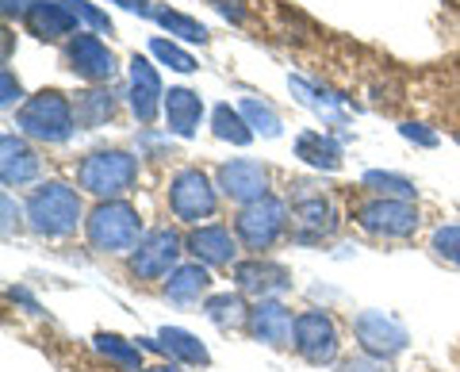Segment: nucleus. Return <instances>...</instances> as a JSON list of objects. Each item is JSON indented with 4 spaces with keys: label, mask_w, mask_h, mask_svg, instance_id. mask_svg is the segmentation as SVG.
Here are the masks:
<instances>
[{
    "label": "nucleus",
    "mask_w": 460,
    "mask_h": 372,
    "mask_svg": "<svg viewBox=\"0 0 460 372\" xmlns=\"http://www.w3.org/2000/svg\"><path fill=\"white\" fill-rule=\"evenodd\" d=\"M23 219L27 226L39 235V238H50V242H62V238H74L77 226H84V204H81V192L66 181H42L39 189L27 196L23 204Z\"/></svg>",
    "instance_id": "nucleus-1"
},
{
    "label": "nucleus",
    "mask_w": 460,
    "mask_h": 372,
    "mask_svg": "<svg viewBox=\"0 0 460 372\" xmlns=\"http://www.w3.org/2000/svg\"><path fill=\"white\" fill-rule=\"evenodd\" d=\"M84 238L96 253H127L138 250V242L146 238L142 231V216L131 199H100L84 219Z\"/></svg>",
    "instance_id": "nucleus-2"
},
{
    "label": "nucleus",
    "mask_w": 460,
    "mask_h": 372,
    "mask_svg": "<svg viewBox=\"0 0 460 372\" xmlns=\"http://www.w3.org/2000/svg\"><path fill=\"white\" fill-rule=\"evenodd\" d=\"M16 127H20L23 138L47 142V146H62V142H69L77 131L74 100L58 89H42L35 96H27L16 108Z\"/></svg>",
    "instance_id": "nucleus-3"
},
{
    "label": "nucleus",
    "mask_w": 460,
    "mask_h": 372,
    "mask_svg": "<svg viewBox=\"0 0 460 372\" xmlns=\"http://www.w3.org/2000/svg\"><path fill=\"white\" fill-rule=\"evenodd\" d=\"M138 181V157L127 150H93L81 157L77 184L96 199H123Z\"/></svg>",
    "instance_id": "nucleus-4"
},
{
    "label": "nucleus",
    "mask_w": 460,
    "mask_h": 372,
    "mask_svg": "<svg viewBox=\"0 0 460 372\" xmlns=\"http://www.w3.org/2000/svg\"><path fill=\"white\" fill-rule=\"evenodd\" d=\"M288 204L280 196H265V199H253V204L246 208H238V216H234V235L238 242L246 246L253 257H265V250H272L277 242L284 238L288 231Z\"/></svg>",
    "instance_id": "nucleus-5"
},
{
    "label": "nucleus",
    "mask_w": 460,
    "mask_h": 372,
    "mask_svg": "<svg viewBox=\"0 0 460 372\" xmlns=\"http://www.w3.org/2000/svg\"><path fill=\"white\" fill-rule=\"evenodd\" d=\"M169 211L189 226H204V219L219 211V184H211V177L196 165L177 169L169 177Z\"/></svg>",
    "instance_id": "nucleus-6"
},
{
    "label": "nucleus",
    "mask_w": 460,
    "mask_h": 372,
    "mask_svg": "<svg viewBox=\"0 0 460 372\" xmlns=\"http://www.w3.org/2000/svg\"><path fill=\"white\" fill-rule=\"evenodd\" d=\"M353 219L365 235L372 238H384V242H399V238H411L419 231V208L411 199H384V196H372L365 204L353 208Z\"/></svg>",
    "instance_id": "nucleus-7"
},
{
    "label": "nucleus",
    "mask_w": 460,
    "mask_h": 372,
    "mask_svg": "<svg viewBox=\"0 0 460 372\" xmlns=\"http://www.w3.org/2000/svg\"><path fill=\"white\" fill-rule=\"evenodd\" d=\"M353 338L361 353H372V357H384L392 361L402 350L411 346V334L392 311H380V307H365L353 314Z\"/></svg>",
    "instance_id": "nucleus-8"
},
{
    "label": "nucleus",
    "mask_w": 460,
    "mask_h": 372,
    "mask_svg": "<svg viewBox=\"0 0 460 372\" xmlns=\"http://www.w3.org/2000/svg\"><path fill=\"white\" fill-rule=\"evenodd\" d=\"M181 253H184V238L172 226H157V231H146L138 250L127 257V265H131L138 280H165L181 265Z\"/></svg>",
    "instance_id": "nucleus-9"
},
{
    "label": "nucleus",
    "mask_w": 460,
    "mask_h": 372,
    "mask_svg": "<svg viewBox=\"0 0 460 372\" xmlns=\"http://www.w3.org/2000/svg\"><path fill=\"white\" fill-rule=\"evenodd\" d=\"M296 353L307 365H330L341 353V334L338 323L326 311H299L296 314V338H292Z\"/></svg>",
    "instance_id": "nucleus-10"
},
{
    "label": "nucleus",
    "mask_w": 460,
    "mask_h": 372,
    "mask_svg": "<svg viewBox=\"0 0 460 372\" xmlns=\"http://www.w3.org/2000/svg\"><path fill=\"white\" fill-rule=\"evenodd\" d=\"M62 58H66L69 74H77L81 81H89V84H104V81L115 77V69H119L111 47L93 31H77L74 39H66Z\"/></svg>",
    "instance_id": "nucleus-11"
},
{
    "label": "nucleus",
    "mask_w": 460,
    "mask_h": 372,
    "mask_svg": "<svg viewBox=\"0 0 460 372\" xmlns=\"http://www.w3.org/2000/svg\"><path fill=\"white\" fill-rule=\"evenodd\" d=\"M127 81H131V89H127V104H131V116L150 127L157 116H162L165 108V84H162V74L154 69L150 58H142V54H131V62H127Z\"/></svg>",
    "instance_id": "nucleus-12"
},
{
    "label": "nucleus",
    "mask_w": 460,
    "mask_h": 372,
    "mask_svg": "<svg viewBox=\"0 0 460 372\" xmlns=\"http://www.w3.org/2000/svg\"><path fill=\"white\" fill-rule=\"evenodd\" d=\"M338 223H341V211L323 192L304 196L292 204V242H299V246H319V242H326L338 231Z\"/></svg>",
    "instance_id": "nucleus-13"
},
{
    "label": "nucleus",
    "mask_w": 460,
    "mask_h": 372,
    "mask_svg": "<svg viewBox=\"0 0 460 372\" xmlns=\"http://www.w3.org/2000/svg\"><path fill=\"white\" fill-rule=\"evenodd\" d=\"M215 184H219V192L226 199H234L238 208H246L253 199L269 196V165L257 162V157H230V162L219 165Z\"/></svg>",
    "instance_id": "nucleus-14"
},
{
    "label": "nucleus",
    "mask_w": 460,
    "mask_h": 372,
    "mask_svg": "<svg viewBox=\"0 0 460 372\" xmlns=\"http://www.w3.org/2000/svg\"><path fill=\"white\" fill-rule=\"evenodd\" d=\"M246 331L253 341H261V346L284 350V346H292V338H296V314L284 299H253Z\"/></svg>",
    "instance_id": "nucleus-15"
},
{
    "label": "nucleus",
    "mask_w": 460,
    "mask_h": 372,
    "mask_svg": "<svg viewBox=\"0 0 460 372\" xmlns=\"http://www.w3.org/2000/svg\"><path fill=\"white\" fill-rule=\"evenodd\" d=\"M234 288L253 299H280L292 288V273L272 257H250V261L234 265Z\"/></svg>",
    "instance_id": "nucleus-16"
},
{
    "label": "nucleus",
    "mask_w": 460,
    "mask_h": 372,
    "mask_svg": "<svg viewBox=\"0 0 460 372\" xmlns=\"http://www.w3.org/2000/svg\"><path fill=\"white\" fill-rule=\"evenodd\" d=\"M184 250H189L199 265L219 269V265H238V235L223 223H204L192 226L189 238H184Z\"/></svg>",
    "instance_id": "nucleus-17"
},
{
    "label": "nucleus",
    "mask_w": 460,
    "mask_h": 372,
    "mask_svg": "<svg viewBox=\"0 0 460 372\" xmlns=\"http://www.w3.org/2000/svg\"><path fill=\"white\" fill-rule=\"evenodd\" d=\"M42 173V162L35 146L23 135H4L0 138V181L4 189H23Z\"/></svg>",
    "instance_id": "nucleus-18"
},
{
    "label": "nucleus",
    "mask_w": 460,
    "mask_h": 372,
    "mask_svg": "<svg viewBox=\"0 0 460 372\" xmlns=\"http://www.w3.org/2000/svg\"><path fill=\"white\" fill-rule=\"evenodd\" d=\"M165 131L177 135V138H196L199 131V120H204V96H199L196 89H184V84H177V89L165 93Z\"/></svg>",
    "instance_id": "nucleus-19"
},
{
    "label": "nucleus",
    "mask_w": 460,
    "mask_h": 372,
    "mask_svg": "<svg viewBox=\"0 0 460 372\" xmlns=\"http://www.w3.org/2000/svg\"><path fill=\"white\" fill-rule=\"evenodd\" d=\"M208 292H211V273L199 261H181L162 284V296L177 307H192L199 299H208Z\"/></svg>",
    "instance_id": "nucleus-20"
},
{
    "label": "nucleus",
    "mask_w": 460,
    "mask_h": 372,
    "mask_svg": "<svg viewBox=\"0 0 460 372\" xmlns=\"http://www.w3.org/2000/svg\"><path fill=\"white\" fill-rule=\"evenodd\" d=\"M27 31L39 35L42 42H58V39H74L77 35V20H74V12H69L62 0H35L31 8H27Z\"/></svg>",
    "instance_id": "nucleus-21"
},
{
    "label": "nucleus",
    "mask_w": 460,
    "mask_h": 372,
    "mask_svg": "<svg viewBox=\"0 0 460 372\" xmlns=\"http://www.w3.org/2000/svg\"><path fill=\"white\" fill-rule=\"evenodd\" d=\"M296 157L304 165L319 169V173H338L341 169V142L330 131H314V127H307V131L296 135Z\"/></svg>",
    "instance_id": "nucleus-22"
},
{
    "label": "nucleus",
    "mask_w": 460,
    "mask_h": 372,
    "mask_svg": "<svg viewBox=\"0 0 460 372\" xmlns=\"http://www.w3.org/2000/svg\"><path fill=\"white\" fill-rule=\"evenodd\" d=\"M288 89H292V96H296L304 108L319 111L326 123H341V120H345V100H341L338 93H330V89H323V84H314V81L299 77V74L288 77Z\"/></svg>",
    "instance_id": "nucleus-23"
},
{
    "label": "nucleus",
    "mask_w": 460,
    "mask_h": 372,
    "mask_svg": "<svg viewBox=\"0 0 460 372\" xmlns=\"http://www.w3.org/2000/svg\"><path fill=\"white\" fill-rule=\"evenodd\" d=\"M157 341H162L165 353L172 357V361H181V365H192V368H208L211 365V350L192 331H184V326H162V331H157Z\"/></svg>",
    "instance_id": "nucleus-24"
},
{
    "label": "nucleus",
    "mask_w": 460,
    "mask_h": 372,
    "mask_svg": "<svg viewBox=\"0 0 460 372\" xmlns=\"http://www.w3.org/2000/svg\"><path fill=\"white\" fill-rule=\"evenodd\" d=\"M74 116H77V127H84V131H100V127H108L115 116V96L108 89H96L93 84V89L77 93Z\"/></svg>",
    "instance_id": "nucleus-25"
},
{
    "label": "nucleus",
    "mask_w": 460,
    "mask_h": 372,
    "mask_svg": "<svg viewBox=\"0 0 460 372\" xmlns=\"http://www.w3.org/2000/svg\"><path fill=\"white\" fill-rule=\"evenodd\" d=\"M204 314H208V323L219 326V331H234V326H246L250 307H246V296L238 288L234 292H211L204 299Z\"/></svg>",
    "instance_id": "nucleus-26"
},
{
    "label": "nucleus",
    "mask_w": 460,
    "mask_h": 372,
    "mask_svg": "<svg viewBox=\"0 0 460 372\" xmlns=\"http://www.w3.org/2000/svg\"><path fill=\"white\" fill-rule=\"evenodd\" d=\"M211 131L219 142H230V146H250V142L257 138L253 127L246 123V116H242L238 108L230 104H215L211 108Z\"/></svg>",
    "instance_id": "nucleus-27"
},
{
    "label": "nucleus",
    "mask_w": 460,
    "mask_h": 372,
    "mask_svg": "<svg viewBox=\"0 0 460 372\" xmlns=\"http://www.w3.org/2000/svg\"><path fill=\"white\" fill-rule=\"evenodd\" d=\"M93 346L100 357H108V361L115 368H123V372H142V346L138 341H127L119 334H108V331H100L93 338Z\"/></svg>",
    "instance_id": "nucleus-28"
},
{
    "label": "nucleus",
    "mask_w": 460,
    "mask_h": 372,
    "mask_svg": "<svg viewBox=\"0 0 460 372\" xmlns=\"http://www.w3.org/2000/svg\"><path fill=\"white\" fill-rule=\"evenodd\" d=\"M238 111L253 127V135H261V138H280L284 135V120H280V111L272 108L269 100H261V96H242L238 100Z\"/></svg>",
    "instance_id": "nucleus-29"
},
{
    "label": "nucleus",
    "mask_w": 460,
    "mask_h": 372,
    "mask_svg": "<svg viewBox=\"0 0 460 372\" xmlns=\"http://www.w3.org/2000/svg\"><path fill=\"white\" fill-rule=\"evenodd\" d=\"M361 189H368L372 196H384V199H411V204H414V196H419L414 181L402 173H392V169H368L361 177Z\"/></svg>",
    "instance_id": "nucleus-30"
},
{
    "label": "nucleus",
    "mask_w": 460,
    "mask_h": 372,
    "mask_svg": "<svg viewBox=\"0 0 460 372\" xmlns=\"http://www.w3.org/2000/svg\"><path fill=\"white\" fill-rule=\"evenodd\" d=\"M150 20L162 27V31H169L172 39H181V42H199V47H204V42L211 39L204 23L192 20V16H184V12H177V8H154Z\"/></svg>",
    "instance_id": "nucleus-31"
},
{
    "label": "nucleus",
    "mask_w": 460,
    "mask_h": 372,
    "mask_svg": "<svg viewBox=\"0 0 460 372\" xmlns=\"http://www.w3.org/2000/svg\"><path fill=\"white\" fill-rule=\"evenodd\" d=\"M150 54H154V58L162 62V66H169L172 74H196V69H199V66H196V58L181 47L177 39H162V35L150 39Z\"/></svg>",
    "instance_id": "nucleus-32"
},
{
    "label": "nucleus",
    "mask_w": 460,
    "mask_h": 372,
    "mask_svg": "<svg viewBox=\"0 0 460 372\" xmlns=\"http://www.w3.org/2000/svg\"><path fill=\"white\" fill-rule=\"evenodd\" d=\"M429 250H434L438 261L460 269V223H445L429 235Z\"/></svg>",
    "instance_id": "nucleus-33"
},
{
    "label": "nucleus",
    "mask_w": 460,
    "mask_h": 372,
    "mask_svg": "<svg viewBox=\"0 0 460 372\" xmlns=\"http://www.w3.org/2000/svg\"><path fill=\"white\" fill-rule=\"evenodd\" d=\"M62 4H66L69 12H74V20H77V23H84V27H89L93 35H111V31H115L111 16H108L104 8H96L93 0H62Z\"/></svg>",
    "instance_id": "nucleus-34"
},
{
    "label": "nucleus",
    "mask_w": 460,
    "mask_h": 372,
    "mask_svg": "<svg viewBox=\"0 0 460 372\" xmlns=\"http://www.w3.org/2000/svg\"><path fill=\"white\" fill-rule=\"evenodd\" d=\"M399 135L411 142V146H422V150H434L438 146V131H429L426 123H414V120H407V123H399Z\"/></svg>",
    "instance_id": "nucleus-35"
},
{
    "label": "nucleus",
    "mask_w": 460,
    "mask_h": 372,
    "mask_svg": "<svg viewBox=\"0 0 460 372\" xmlns=\"http://www.w3.org/2000/svg\"><path fill=\"white\" fill-rule=\"evenodd\" d=\"M23 89H20V81H16V74L4 66V74H0V108L4 111H12V108H20L23 104Z\"/></svg>",
    "instance_id": "nucleus-36"
},
{
    "label": "nucleus",
    "mask_w": 460,
    "mask_h": 372,
    "mask_svg": "<svg viewBox=\"0 0 460 372\" xmlns=\"http://www.w3.org/2000/svg\"><path fill=\"white\" fill-rule=\"evenodd\" d=\"M341 372H395V368H392V361H384V357L357 353L349 361H341Z\"/></svg>",
    "instance_id": "nucleus-37"
},
{
    "label": "nucleus",
    "mask_w": 460,
    "mask_h": 372,
    "mask_svg": "<svg viewBox=\"0 0 460 372\" xmlns=\"http://www.w3.org/2000/svg\"><path fill=\"white\" fill-rule=\"evenodd\" d=\"M226 23H242L246 20V0H208Z\"/></svg>",
    "instance_id": "nucleus-38"
},
{
    "label": "nucleus",
    "mask_w": 460,
    "mask_h": 372,
    "mask_svg": "<svg viewBox=\"0 0 460 372\" xmlns=\"http://www.w3.org/2000/svg\"><path fill=\"white\" fill-rule=\"evenodd\" d=\"M0 208H4V223H0V231L12 235V231H16V226H20V216H23V211H20L16 204H12V192L0 196Z\"/></svg>",
    "instance_id": "nucleus-39"
},
{
    "label": "nucleus",
    "mask_w": 460,
    "mask_h": 372,
    "mask_svg": "<svg viewBox=\"0 0 460 372\" xmlns=\"http://www.w3.org/2000/svg\"><path fill=\"white\" fill-rule=\"evenodd\" d=\"M108 4H119V8H127V12H135V16H154V4L150 0H108Z\"/></svg>",
    "instance_id": "nucleus-40"
},
{
    "label": "nucleus",
    "mask_w": 460,
    "mask_h": 372,
    "mask_svg": "<svg viewBox=\"0 0 460 372\" xmlns=\"http://www.w3.org/2000/svg\"><path fill=\"white\" fill-rule=\"evenodd\" d=\"M8 299H12V304H23V307L31 311V314H39V299H31V296H27L23 288H12V292H8Z\"/></svg>",
    "instance_id": "nucleus-41"
},
{
    "label": "nucleus",
    "mask_w": 460,
    "mask_h": 372,
    "mask_svg": "<svg viewBox=\"0 0 460 372\" xmlns=\"http://www.w3.org/2000/svg\"><path fill=\"white\" fill-rule=\"evenodd\" d=\"M142 372H150V368H142ZM154 372H162V368H154Z\"/></svg>",
    "instance_id": "nucleus-42"
}]
</instances>
